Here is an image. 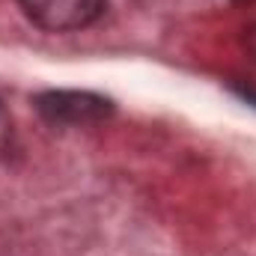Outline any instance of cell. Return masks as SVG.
Returning a JSON list of instances; mask_svg holds the SVG:
<instances>
[{
    "instance_id": "obj_2",
    "label": "cell",
    "mask_w": 256,
    "mask_h": 256,
    "mask_svg": "<svg viewBox=\"0 0 256 256\" xmlns=\"http://www.w3.org/2000/svg\"><path fill=\"white\" fill-rule=\"evenodd\" d=\"M24 15L45 33H74L96 24L108 0H18Z\"/></svg>"
},
{
    "instance_id": "obj_3",
    "label": "cell",
    "mask_w": 256,
    "mask_h": 256,
    "mask_svg": "<svg viewBox=\"0 0 256 256\" xmlns=\"http://www.w3.org/2000/svg\"><path fill=\"white\" fill-rule=\"evenodd\" d=\"M9 146H12V114H9L6 102L0 98V161L6 158Z\"/></svg>"
},
{
    "instance_id": "obj_4",
    "label": "cell",
    "mask_w": 256,
    "mask_h": 256,
    "mask_svg": "<svg viewBox=\"0 0 256 256\" xmlns=\"http://www.w3.org/2000/svg\"><path fill=\"white\" fill-rule=\"evenodd\" d=\"M244 48H248V54L256 60V21L244 30Z\"/></svg>"
},
{
    "instance_id": "obj_1",
    "label": "cell",
    "mask_w": 256,
    "mask_h": 256,
    "mask_svg": "<svg viewBox=\"0 0 256 256\" xmlns=\"http://www.w3.org/2000/svg\"><path fill=\"white\" fill-rule=\"evenodd\" d=\"M36 110L54 126H98L114 114V102L86 90H48L36 96Z\"/></svg>"
}]
</instances>
